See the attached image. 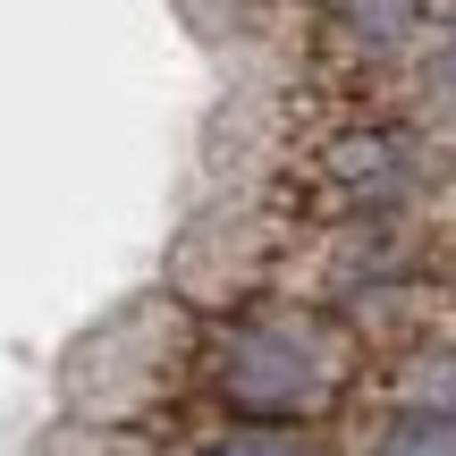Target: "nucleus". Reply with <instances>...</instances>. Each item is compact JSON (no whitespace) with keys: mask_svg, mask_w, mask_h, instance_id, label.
<instances>
[{"mask_svg":"<svg viewBox=\"0 0 456 456\" xmlns=\"http://www.w3.org/2000/svg\"><path fill=\"white\" fill-rule=\"evenodd\" d=\"M186 456H330L322 431H262V423H212Z\"/></svg>","mask_w":456,"mask_h":456,"instance_id":"423d86ee","label":"nucleus"},{"mask_svg":"<svg viewBox=\"0 0 456 456\" xmlns=\"http://www.w3.org/2000/svg\"><path fill=\"white\" fill-rule=\"evenodd\" d=\"M363 380V338L346 313L313 296L262 288L237 305L203 313L195 338V397L220 423H262V431H322L355 406Z\"/></svg>","mask_w":456,"mask_h":456,"instance_id":"f257e3e1","label":"nucleus"},{"mask_svg":"<svg viewBox=\"0 0 456 456\" xmlns=\"http://www.w3.org/2000/svg\"><path fill=\"white\" fill-rule=\"evenodd\" d=\"M305 178L322 186V220H397L431 178V152L406 118H330L305 144Z\"/></svg>","mask_w":456,"mask_h":456,"instance_id":"7ed1b4c3","label":"nucleus"},{"mask_svg":"<svg viewBox=\"0 0 456 456\" xmlns=\"http://www.w3.org/2000/svg\"><path fill=\"white\" fill-rule=\"evenodd\" d=\"M43 456H152V440L127 423H68L43 440Z\"/></svg>","mask_w":456,"mask_h":456,"instance_id":"0eeeda50","label":"nucleus"},{"mask_svg":"<svg viewBox=\"0 0 456 456\" xmlns=\"http://www.w3.org/2000/svg\"><path fill=\"white\" fill-rule=\"evenodd\" d=\"M195 338L203 313L186 305L178 288H152L135 305L102 313L77 346L60 355V389L77 423H144L169 397H195Z\"/></svg>","mask_w":456,"mask_h":456,"instance_id":"f03ea898","label":"nucleus"},{"mask_svg":"<svg viewBox=\"0 0 456 456\" xmlns=\"http://www.w3.org/2000/svg\"><path fill=\"white\" fill-rule=\"evenodd\" d=\"M389 389L456 423V330H431V338L397 346V355H389Z\"/></svg>","mask_w":456,"mask_h":456,"instance_id":"39448f33","label":"nucleus"},{"mask_svg":"<svg viewBox=\"0 0 456 456\" xmlns=\"http://www.w3.org/2000/svg\"><path fill=\"white\" fill-rule=\"evenodd\" d=\"M355 456H456V423L414 397H380L355 423Z\"/></svg>","mask_w":456,"mask_h":456,"instance_id":"20e7f679","label":"nucleus"}]
</instances>
